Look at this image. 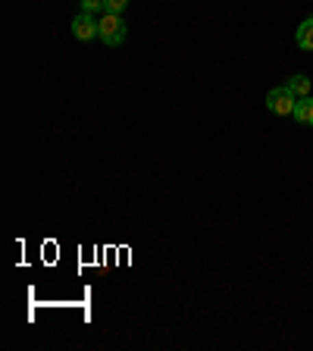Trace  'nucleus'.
Listing matches in <instances>:
<instances>
[{
    "label": "nucleus",
    "mask_w": 313,
    "mask_h": 351,
    "mask_svg": "<svg viewBox=\"0 0 313 351\" xmlns=\"http://www.w3.org/2000/svg\"><path fill=\"white\" fill-rule=\"evenodd\" d=\"M101 41L107 44V47H123L125 44V19L119 13L101 16Z\"/></svg>",
    "instance_id": "nucleus-2"
},
{
    "label": "nucleus",
    "mask_w": 313,
    "mask_h": 351,
    "mask_svg": "<svg viewBox=\"0 0 313 351\" xmlns=\"http://www.w3.org/2000/svg\"><path fill=\"white\" fill-rule=\"evenodd\" d=\"M125 7H129V0H103V10H107V13H119V16H123Z\"/></svg>",
    "instance_id": "nucleus-8"
},
{
    "label": "nucleus",
    "mask_w": 313,
    "mask_h": 351,
    "mask_svg": "<svg viewBox=\"0 0 313 351\" xmlns=\"http://www.w3.org/2000/svg\"><path fill=\"white\" fill-rule=\"evenodd\" d=\"M69 29H73V35L79 38V41H95V38H101V16L79 13Z\"/></svg>",
    "instance_id": "nucleus-3"
},
{
    "label": "nucleus",
    "mask_w": 313,
    "mask_h": 351,
    "mask_svg": "<svg viewBox=\"0 0 313 351\" xmlns=\"http://www.w3.org/2000/svg\"><path fill=\"white\" fill-rule=\"evenodd\" d=\"M295 107H298V97L288 91V85L270 88V95H266V110H270L273 117H295Z\"/></svg>",
    "instance_id": "nucleus-1"
},
{
    "label": "nucleus",
    "mask_w": 313,
    "mask_h": 351,
    "mask_svg": "<svg viewBox=\"0 0 313 351\" xmlns=\"http://www.w3.org/2000/svg\"><path fill=\"white\" fill-rule=\"evenodd\" d=\"M82 13L97 16V13H107V10H103V0H82Z\"/></svg>",
    "instance_id": "nucleus-7"
},
{
    "label": "nucleus",
    "mask_w": 313,
    "mask_h": 351,
    "mask_svg": "<svg viewBox=\"0 0 313 351\" xmlns=\"http://www.w3.org/2000/svg\"><path fill=\"white\" fill-rule=\"evenodd\" d=\"M295 41H298L301 51H313V16H307V19L298 25V32H295Z\"/></svg>",
    "instance_id": "nucleus-4"
},
{
    "label": "nucleus",
    "mask_w": 313,
    "mask_h": 351,
    "mask_svg": "<svg viewBox=\"0 0 313 351\" xmlns=\"http://www.w3.org/2000/svg\"><path fill=\"white\" fill-rule=\"evenodd\" d=\"M285 85H288V91H292L295 97H310V91H313V82L307 79V75H292V79L285 82Z\"/></svg>",
    "instance_id": "nucleus-5"
},
{
    "label": "nucleus",
    "mask_w": 313,
    "mask_h": 351,
    "mask_svg": "<svg viewBox=\"0 0 313 351\" xmlns=\"http://www.w3.org/2000/svg\"><path fill=\"white\" fill-rule=\"evenodd\" d=\"M295 119H298L301 125H307V129H310V125H313V97H298Z\"/></svg>",
    "instance_id": "nucleus-6"
}]
</instances>
